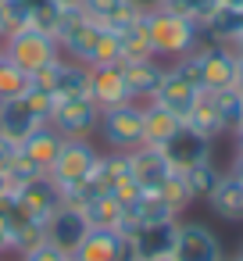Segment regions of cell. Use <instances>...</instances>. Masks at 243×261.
Returning a JSON list of instances; mask_svg holds the SVG:
<instances>
[{
    "label": "cell",
    "instance_id": "1f68e13d",
    "mask_svg": "<svg viewBox=\"0 0 243 261\" xmlns=\"http://www.w3.org/2000/svg\"><path fill=\"white\" fill-rule=\"evenodd\" d=\"M161 8L172 11V15H182V18H190V22L200 25V22L218 8V0H161Z\"/></svg>",
    "mask_w": 243,
    "mask_h": 261
},
{
    "label": "cell",
    "instance_id": "c3c4849f",
    "mask_svg": "<svg viewBox=\"0 0 243 261\" xmlns=\"http://www.w3.org/2000/svg\"><path fill=\"white\" fill-rule=\"evenodd\" d=\"M72 261H75V257H72Z\"/></svg>",
    "mask_w": 243,
    "mask_h": 261
},
{
    "label": "cell",
    "instance_id": "6da1fadb",
    "mask_svg": "<svg viewBox=\"0 0 243 261\" xmlns=\"http://www.w3.org/2000/svg\"><path fill=\"white\" fill-rule=\"evenodd\" d=\"M143 25H147L154 58H161V61H175V58H182V54H190V50H197L204 43L197 22H190L182 15H172L165 8L143 11Z\"/></svg>",
    "mask_w": 243,
    "mask_h": 261
},
{
    "label": "cell",
    "instance_id": "4dcf8cb0",
    "mask_svg": "<svg viewBox=\"0 0 243 261\" xmlns=\"http://www.w3.org/2000/svg\"><path fill=\"white\" fill-rule=\"evenodd\" d=\"M22 4H25V11H29V18H33L36 29H47V33L58 29V18L65 11L58 0H22Z\"/></svg>",
    "mask_w": 243,
    "mask_h": 261
},
{
    "label": "cell",
    "instance_id": "30bf717a",
    "mask_svg": "<svg viewBox=\"0 0 243 261\" xmlns=\"http://www.w3.org/2000/svg\"><path fill=\"white\" fill-rule=\"evenodd\" d=\"M129 175L136 179L140 190H157L172 175V165H168V158H165L161 147L140 143L136 150H129Z\"/></svg>",
    "mask_w": 243,
    "mask_h": 261
},
{
    "label": "cell",
    "instance_id": "603a6c76",
    "mask_svg": "<svg viewBox=\"0 0 243 261\" xmlns=\"http://www.w3.org/2000/svg\"><path fill=\"white\" fill-rule=\"evenodd\" d=\"M179 125H182V122H179L172 111H165L161 104H154V100H147V104H143V143L161 147V143H165Z\"/></svg>",
    "mask_w": 243,
    "mask_h": 261
},
{
    "label": "cell",
    "instance_id": "d6a6232c",
    "mask_svg": "<svg viewBox=\"0 0 243 261\" xmlns=\"http://www.w3.org/2000/svg\"><path fill=\"white\" fill-rule=\"evenodd\" d=\"M4 172H8V179H11V186H15V190L43 175V168H40V165H36L33 158H25V154H22V147H18V154H15V158H11V161L4 165Z\"/></svg>",
    "mask_w": 243,
    "mask_h": 261
},
{
    "label": "cell",
    "instance_id": "b9f144b4",
    "mask_svg": "<svg viewBox=\"0 0 243 261\" xmlns=\"http://www.w3.org/2000/svg\"><path fill=\"white\" fill-rule=\"evenodd\" d=\"M222 8H232V11H243V0H218Z\"/></svg>",
    "mask_w": 243,
    "mask_h": 261
},
{
    "label": "cell",
    "instance_id": "d6986e66",
    "mask_svg": "<svg viewBox=\"0 0 243 261\" xmlns=\"http://www.w3.org/2000/svg\"><path fill=\"white\" fill-rule=\"evenodd\" d=\"M207 207L222 222H243V182L232 172H222V179L207 193Z\"/></svg>",
    "mask_w": 243,
    "mask_h": 261
},
{
    "label": "cell",
    "instance_id": "cb8c5ba5",
    "mask_svg": "<svg viewBox=\"0 0 243 261\" xmlns=\"http://www.w3.org/2000/svg\"><path fill=\"white\" fill-rule=\"evenodd\" d=\"M83 215H86V222H90V225L118 229V222H122V215H125V204H122L115 193H100V197H93V200L83 207Z\"/></svg>",
    "mask_w": 243,
    "mask_h": 261
},
{
    "label": "cell",
    "instance_id": "4316f807",
    "mask_svg": "<svg viewBox=\"0 0 243 261\" xmlns=\"http://www.w3.org/2000/svg\"><path fill=\"white\" fill-rule=\"evenodd\" d=\"M154 193H157V197H161V200H165V204H168V207H172L179 218H182V211L193 204V193H190V186H186V175H182L179 168H172V175H168V179H165V182H161Z\"/></svg>",
    "mask_w": 243,
    "mask_h": 261
},
{
    "label": "cell",
    "instance_id": "2e32d148",
    "mask_svg": "<svg viewBox=\"0 0 243 261\" xmlns=\"http://www.w3.org/2000/svg\"><path fill=\"white\" fill-rule=\"evenodd\" d=\"M197 86L193 83H186L172 65L165 68V79H161V86H157V93H154V104H161L165 111H172L179 122L190 115V108H193V100H197Z\"/></svg>",
    "mask_w": 243,
    "mask_h": 261
},
{
    "label": "cell",
    "instance_id": "f6af8a7d",
    "mask_svg": "<svg viewBox=\"0 0 243 261\" xmlns=\"http://www.w3.org/2000/svg\"><path fill=\"white\" fill-rule=\"evenodd\" d=\"M147 261H172V254H168V257H147Z\"/></svg>",
    "mask_w": 243,
    "mask_h": 261
},
{
    "label": "cell",
    "instance_id": "4fadbf2b",
    "mask_svg": "<svg viewBox=\"0 0 243 261\" xmlns=\"http://www.w3.org/2000/svg\"><path fill=\"white\" fill-rule=\"evenodd\" d=\"M165 61L161 58H140V61H122V72H125V83H129V97L136 104H147L154 100L161 79H165Z\"/></svg>",
    "mask_w": 243,
    "mask_h": 261
},
{
    "label": "cell",
    "instance_id": "f35d334b",
    "mask_svg": "<svg viewBox=\"0 0 243 261\" xmlns=\"http://www.w3.org/2000/svg\"><path fill=\"white\" fill-rule=\"evenodd\" d=\"M232 86L243 93V58H236V79H232Z\"/></svg>",
    "mask_w": 243,
    "mask_h": 261
},
{
    "label": "cell",
    "instance_id": "9a60e30c",
    "mask_svg": "<svg viewBox=\"0 0 243 261\" xmlns=\"http://www.w3.org/2000/svg\"><path fill=\"white\" fill-rule=\"evenodd\" d=\"M179 222V218H175ZM175 222H154V225H140L132 236H129V250L136 261H147V257H168L172 254V243H175Z\"/></svg>",
    "mask_w": 243,
    "mask_h": 261
},
{
    "label": "cell",
    "instance_id": "ba28073f",
    "mask_svg": "<svg viewBox=\"0 0 243 261\" xmlns=\"http://www.w3.org/2000/svg\"><path fill=\"white\" fill-rule=\"evenodd\" d=\"M197 54H200V90L214 93V90L232 86V79H236V54H232V47L200 43Z\"/></svg>",
    "mask_w": 243,
    "mask_h": 261
},
{
    "label": "cell",
    "instance_id": "7c38bea8",
    "mask_svg": "<svg viewBox=\"0 0 243 261\" xmlns=\"http://www.w3.org/2000/svg\"><path fill=\"white\" fill-rule=\"evenodd\" d=\"M43 232H47V240L50 243H58L61 250H75L79 247V240L90 232V222H86V215L79 211V207H72V204H61L47 222H43Z\"/></svg>",
    "mask_w": 243,
    "mask_h": 261
},
{
    "label": "cell",
    "instance_id": "52a82bcc",
    "mask_svg": "<svg viewBox=\"0 0 243 261\" xmlns=\"http://www.w3.org/2000/svg\"><path fill=\"white\" fill-rule=\"evenodd\" d=\"M129 254H132L129 240L118 229H100V225H90V232L72 250L75 261H125Z\"/></svg>",
    "mask_w": 243,
    "mask_h": 261
},
{
    "label": "cell",
    "instance_id": "8992f818",
    "mask_svg": "<svg viewBox=\"0 0 243 261\" xmlns=\"http://www.w3.org/2000/svg\"><path fill=\"white\" fill-rule=\"evenodd\" d=\"M172 261H225L222 240L214 236L211 225L204 222H175V243H172Z\"/></svg>",
    "mask_w": 243,
    "mask_h": 261
},
{
    "label": "cell",
    "instance_id": "7a4b0ae2",
    "mask_svg": "<svg viewBox=\"0 0 243 261\" xmlns=\"http://www.w3.org/2000/svg\"><path fill=\"white\" fill-rule=\"evenodd\" d=\"M97 161H100V147H97L93 136H65L58 158H54L50 168H47V179H50L61 193H68V190L83 186V182L97 172Z\"/></svg>",
    "mask_w": 243,
    "mask_h": 261
},
{
    "label": "cell",
    "instance_id": "5b68a950",
    "mask_svg": "<svg viewBox=\"0 0 243 261\" xmlns=\"http://www.w3.org/2000/svg\"><path fill=\"white\" fill-rule=\"evenodd\" d=\"M47 122H50L61 136H97L100 108H97V100H93L90 93L54 97V108H50Z\"/></svg>",
    "mask_w": 243,
    "mask_h": 261
},
{
    "label": "cell",
    "instance_id": "d4e9b609",
    "mask_svg": "<svg viewBox=\"0 0 243 261\" xmlns=\"http://www.w3.org/2000/svg\"><path fill=\"white\" fill-rule=\"evenodd\" d=\"M182 175H186V186H190L193 200H207V193H211V190H214V182L222 179V168L214 165V158H204V161H197V165L182 168Z\"/></svg>",
    "mask_w": 243,
    "mask_h": 261
},
{
    "label": "cell",
    "instance_id": "f546056e",
    "mask_svg": "<svg viewBox=\"0 0 243 261\" xmlns=\"http://www.w3.org/2000/svg\"><path fill=\"white\" fill-rule=\"evenodd\" d=\"M25 25H33V18H29L22 0H0V43H4L11 33L25 29Z\"/></svg>",
    "mask_w": 243,
    "mask_h": 261
},
{
    "label": "cell",
    "instance_id": "ffe728a7",
    "mask_svg": "<svg viewBox=\"0 0 243 261\" xmlns=\"http://www.w3.org/2000/svg\"><path fill=\"white\" fill-rule=\"evenodd\" d=\"M61 143H65V136H61L50 122H43V125H36V129L18 143V147H22V154H25V158H33V161L47 172V168H50V161L58 158Z\"/></svg>",
    "mask_w": 243,
    "mask_h": 261
},
{
    "label": "cell",
    "instance_id": "484cf974",
    "mask_svg": "<svg viewBox=\"0 0 243 261\" xmlns=\"http://www.w3.org/2000/svg\"><path fill=\"white\" fill-rule=\"evenodd\" d=\"M118 43H122V61L154 58V50H150V36H147V25H143V15H140L132 25L118 29Z\"/></svg>",
    "mask_w": 243,
    "mask_h": 261
},
{
    "label": "cell",
    "instance_id": "44dd1931",
    "mask_svg": "<svg viewBox=\"0 0 243 261\" xmlns=\"http://www.w3.org/2000/svg\"><path fill=\"white\" fill-rule=\"evenodd\" d=\"M193 133H200V136H207V140H218L222 133H225V125H222V115H218V104H214V93L211 90H200L197 93V100H193V108H190V115L182 118Z\"/></svg>",
    "mask_w": 243,
    "mask_h": 261
},
{
    "label": "cell",
    "instance_id": "8fae6325",
    "mask_svg": "<svg viewBox=\"0 0 243 261\" xmlns=\"http://www.w3.org/2000/svg\"><path fill=\"white\" fill-rule=\"evenodd\" d=\"M90 97L97 100V108H118V104H129V83H125V72L122 65H97L90 68Z\"/></svg>",
    "mask_w": 243,
    "mask_h": 261
},
{
    "label": "cell",
    "instance_id": "e0dca14e",
    "mask_svg": "<svg viewBox=\"0 0 243 261\" xmlns=\"http://www.w3.org/2000/svg\"><path fill=\"white\" fill-rule=\"evenodd\" d=\"M36 125H43V118L33 111V104L25 97H11V100H0V136L8 140H25Z\"/></svg>",
    "mask_w": 243,
    "mask_h": 261
},
{
    "label": "cell",
    "instance_id": "836d02e7",
    "mask_svg": "<svg viewBox=\"0 0 243 261\" xmlns=\"http://www.w3.org/2000/svg\"><path fill=\"white\" fill-rule=\"evenodd\" d=\"M97 65H122V43H118V33H111V29L100 33L90 68H97Z\"/></svg>",
    "mask_w": 243,
    "mask_h": 261
},
{
    "label": "cell",
    "instance_id": "83f0119b",
    "mask_svg": "<svg viewBox=\"0 0 243 261\" xmlns=\"http://www.w3.org/2000/svg\"><path fill=\"white\" fill-rule=\"evenodd\" d=\"M214 104H218V115H222V125H225V133H232V129L243 122V93H239L236 86L214 90Z\"/></svg>",
    "mask_w": 243,
    "mask_h": 261
},
{
    "label": "cell",
    "instance_id": "ee69618b",
    "mask_svg": "<svg viewBox=\"0 0 243 261\" xmlns=\"http://www.w3.org/2000/svg\"><path fill=\"white\" fill-rule=\"evenodd\" d=\"M61 8H79V0H58Z\"/></svg>",
    "mask_w": 243,
    "mask_h": 261
},
{
    "label": "cell",
    "instance_id": "5bb4252c",
    "mask_svg": "<svg viewBox=\"0 0 243 261\" xmlns=\"http://www.w3.org/2000/svg\"><path fill=\"white\" fill-rule=\"evenodd\" d=\"M15 200L33 215V218H40V222H47L61 204H65V193L47 179V172L40 175V179H33V182H25V186H18L15 190Z\"/></svg>",
    "mask_w": 243,
    "mask_h": 261
},
{
    "label": "cell",
    "instance_id": "f1b7e54d",
    "mask_svg": "<svg viewBox=\"0 0 243 261\" xmlns=\"http://www.w3.org/2000/svg\"><path fill=\"white\" fill-rule=\"evenodd\" d=\"M33 86L29 72H22L18 65H11L8 58L0 61V100H11V97H25Z\"/></svg>",
    "mask_w": 243,
    "mask_h": 261
},
{
    "label": "cell",
    "instance_id": "8d00e7d4",
    "mask_svg": "<svg viewBox=\"0 0 243 261\" xmlns=\"http://www.w3.org/2000/svg\"><path fill=\"white\" fill-rule=\"evenodd\" d=\"M229 172H232V175L243 182V150H236V154H232V165H229Z\"/></svg>",
    "mask_w": 243,
    "mask_h": 261
},
{
    "label": "cell",
    "instance_id": "277c9868",
    "mask_svg": "<svg viewBox=\"0 0 243 261\" xmlns=\"http://www.w3.org/2000/svg\"><path fill=\"white\" fill-rule=\"evenodd\" d=\"M97 136L104 150H136L143 143V104L129 100L118 108H104L97 122Z\"/></svg>",
    "mask_w": 243,
    "mask_h": 261
},
{
    "label": "cell",
    "instance_id": "74e56055",
    "mask_svg": "<svg viewBox=\"0 0 243 261\" xmlns=\"http://www.w3.org/2000/svg\"><path fill=\"white\" fill-rule=\"evenodd\" d=\"M8 193H15V186H11V179H8V172L0 168V197H8Z\"/></svg>",
    "mask_w": 243,
    "mask_h": 261
},
{
    "label": "cell",
    "instance_id": "7bdbcfd3",
    "mask_svg": "<svg viewBox=\"0 0 243 261\" xmlns=\"http://www.w3.org/2000/svg\"><path fill=\"white\" fill-rule=\"evenodd\" d=\"M232 54H236V58H243V33H239V40L232 43Z\"/></svg>",
    "mask_w": 243,
    "mask_h": 261
},
{
    "label": "cell",
    "instance_id": "d590c367",
    "mask_svg": "<svg viewBox=\"0 0 243 261\" xmlns=\"http://www.w3.org/2000/svg\"><path fill=\"white\" fill-rule=\"evenodd\" d=\"M0 257H11V225L4 211H0Z\"/></svg>",
    "mask_w": 243,
    "mask_h": 261
},
{
    "label": "cell",
    "instance_id": "3957f363",
    "mask_svg": "<svg viewBox=\"0 0 243 261\" xmlns=\"http://www.w3.org/2000/svg\"><path fill=\"white\" fill-rule=\"evenodd\" d=\"M0 50H4V58H8L11 65H18V68H22V72H29V75H33V72H40L43 65H50L54 58H61L54 33L36 29V25H25V29L11 33L4 43H0Z\"/></svg>",
    "mask_w": 243,
    "mask_h": 261
},
{
    "label": "cell",
    "instance_id": "9c48e42d",
    "mask_svg": "<svg viewBox=\"0 0 243 261\" xmlns=\"http://www.w3.org/2000/svg\"><path fill=\"white\" fill-rule=\"evenodd\" d=\"M211 143L214 140H207V136H200V133H193L186 122L161 143V150H165V158H168V165L172 168H190V165H197V161H204V158H211Z\"/></svg>",
    "mask_w": 243,
    "mask_h": 261
},
{
    "label": "cell",
    "instance_id": "681fc988",
    "mask_svg": "<svg viewBox=\"0 0 243 261\" xmlns=\"http://www.w3.org/2000/svg\"><path fill=\"white\" fill-rule=\"evenodd\" d=\"M239 254H243V250H239Z\"/></svg>",
    "mask_w": 243,
    "mask_h": 261
},
{
    "label": "cell",
    "instance_id": "e575fe53",
    "mask_svg": "<svg viewBox=\"0 0 243 261\" xmlns=\"http://www.w3.org/2000/svg\"><path fill=\"white\" fill-rule=\"evenodd\" d=\"M18 261H72V254L61 250V247L50 243V240H40L36 247H29L25 254H18Z\"/></svg>",
    "mask_w": 243,
    "mask_h": 261
},
{
    "label": "cell",
    "instance_id": "bcb514c9",
    "mask_svg": "<svg viewBox=\"0 0 243 261\" xmlns=\"http://www.w3.org/2000/svg\"><path fill=\"white\" fill-rule=\"evenodd\" d=\"M232 261H243V254H236V257H232Z\"/></svg>",
    "mask_w": 243,
    "mask_h": 261
},
{
    "label": "cell",
    "instance_id": "ac0fdd59",
    "mask_svg": "<svg viewBox=\"0 0 243 261\" xmlns=\"http://www.w3.org/2000/svg\"><path fill=\"white\" fill-rule=\"evenodd\" d=\"M79 8H83L93 22H100L104 29H111V33L132 25V22L143 15L132 0H79Z\"/></svg>",
    "mask_w": 243,
    "mask_h": 261
},
{
    "label": "cell",
    "instance_id": "7dc6e473",
    "mask_svg": "<svg viewBox=\"0 0 243 261\" xmlns=\"http://www.w3.org/2000/svg\"><path fill=\"white\" fill-rule=\"evenodd\" d=\"M239 125H243V122H239Z\"/></svg>",
    "mask_w": 243,
    "mask_h": 261
},
{
    "label": "cell",
    "instance_id": "60d3db41",
    "mask_svg": "<svg viewBox=\"0 0 243 261\" xmlns=\"http://www.w3.org/2000/svg\"><path fill=\"white\" fill-rule=\"evenodd\" d=\"M232 140H236V150H243V125L232 129Z\"/></svg>",
    "mask_w": 243,
    "mask_h": 261
},
{
    "label": "cell",
    "instance_id": "ab89813d",
    "mask_svg": "<svg viewBox=\"0 0 243 261\" xmlns=\"http://www.w3.org/2000/svg\"><path fill=\"white\" fill-rule=\"evenodd\" d=\"M132 4H136L140 11H154V8H161V0H132Z\"/></svg>",
    "mask_w": 243,
    "mask_h": 261
},
{
    "label": "cell",
    "instance_id": "7402d4cb",
    "mask_svg": "<svg viewBox=\"0 0 243 261\" xmlns=\"http://www.w3.org/2000/svg\"><path fill=\"white\" fill-rule=\"evenodd\" d=\"M75 93H90V65L72 61V58H58L54 97H75Z\"/></svg>",
    "mask_w": 243,
    "mask_h": 261
}]
</instances>
